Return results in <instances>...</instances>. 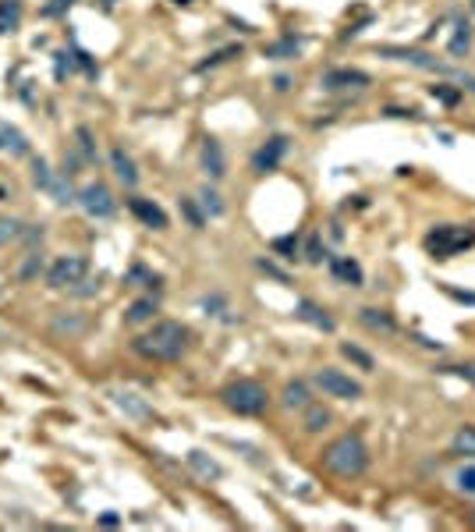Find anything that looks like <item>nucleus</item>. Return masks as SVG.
Wrapping results in <instances>:
<instances>
[{
    "label": "nucleus",
    "instance_id": "26",
    "mask_svg": "<svg viewBox=\"0 0 475 532\" xmlns=\"http://www.w3.org/2000/svg\"><path fill=\"white\" fill-rule=\"evenodd\" d=\"M341 352H344V359H351L358 369H365V373H373V369H376V359H373L369 352H362L358 345H341Z\"/></svg>",
    "mask_w": 475,
    "mask_h": 532
},
{
    "label": "nucleus",
    "instance_id": "5",
    "mask_svg": "<svg viewBox=\"0 0 475 532\" xmlns=\"http://www.w3.org/2000/svg\"><path fill=\"white\" fill-rule=\"evenodd\" d=\"M312 383H316L327 398H341V401H355V398H362V383H358V380H351V376H348V373H341V369H330V366L316 369Z\"/></svg>",
    "mask_w": 475,
    "mask_h": 532
},
{
    "label": "nucleus",
    "instance_id": "29",
    "mask_svg": "<svg viewBox=\"0 0 475 532\" xmlns=\"http://www.w3.org/2000/svg\"><path fill=\"white\" fill-rule=\"evenodd\" d=\"M454 486L461 490V493H468V497H475V465H464L457 475H454Z\"/></svg>",
    "mask_w": 475,
    "mask_h": 532
},
{
    "label": "nucleus",
    "instance_id": "14",
    "mask_svg": "<svg viewBox=\"0 0 475 532\" xmlns=\"http://www.w3.org/2000/svg\"><path fill=\"white\" fill-rule=\"evenodd\" d=\"M295 316L298 320H305V323H312V327H319V330H334V320L327 316V309H319L316 302H309V299H302L298 306H295Z\"/></svg>",
    "mask_w": 475,
    "mask_h": 532
},
{
    "label": "nucleus",
    "instance_id": "15",
    "mask_svg": "<svg viewBox=\"0 0 475 532\" xmlns=\"http://www.w3.org/2000/svg\"><path fill=\"white\" fill-rule=\"evenodd\" d=\"M110 163H114V174H117V178H121V181H124L128 188H131V185L139 181V170H135V160H131V156H128L124 149H114V153H110Z\"/></svg>",
    "mask_w": 475,
    "mask_h": 532
},
{
    "label": "nucleus",
    "instance_id": "18",
    "mask_svg": "<svg viewBox=\"0 0 475 532\" xmlns=\"http://www.w3.org/2000/svg\"><path fill=\"white\" fill-rule=\"evenodd\" d=\"M358 320H362L369 330L394 334V320H390V313H383V309H362V313H358Z\"/></svg>",
    "mask_w": 475,
    "mask_h": 532
},
{
    "label": "nucleus",
    "instance_id": "21",
    "mask_svg": "<svg viewBox=\"0 0 475 532\" xmlns=\"http://www.w3.org/2000/svg\"><path fill=\"white\" fill-rule=\"evenodd\" d=\"M153 316H156V302H153V299H139V302L128 306L124 323H146V320H153Z\"/></svg>",
    "mask_w": 475,
    "mask_h": 532
},
{
    "label": "nucleus",
    "instance_id": "22",
    "mask_svg": "<svg viewBox=\"0 0 475 532\" xmlns=\"http://www.w3.org/2000/svg\"><path fill=\"white\" fill-rule=\"evenodd\" d=\"M454 454H461V458H475V426H461L457 433H454Z\"/></svg>",
    "mask_w": 475,
    "mask_h": 532
},
{
    "label": "nucleus",
    "instance_id": "39",
    "mask_svg": "<svg viewBox=\"0 0 475 532\" xmlns=\"http://www.w3.org/2000/svg\"><path fill=\"white\" fill-rule=\"evenodd\" d=\"M305 259H309V262H319V259H323V245H319V234H312V238H309V252H305Z\"/></svg>",
    "mask_w": 475,
    "mask_h": 532
},
{
    "label": "nucleus",
    "instance_id": "31",
    "mask_svg": "<svg viewBox=\"0 0 475 532\" xmlns=\"http://www.w3.org/2000/svg\"><path fill=\"white\" fill-rule=\"evenodd\" d=\"M230 57H242V47H223V50H216L209 61H202V64H199V71H206V68H216V64H223V61H230Z\"/></svg>",
    "mask_w": 475,
    "mask_h": 532
},
{
    "label": "nucleus",
    "instance_id": "24",
    "mask_svg": "<svg viewBox=\"0 0 475 532\" xmlns=\"http://www.w3.org/2000/svg\"><path fill=\"white\" fill-rule=\"evenodd\" d=\"M454 29H457V33L450 36V54L461 57V54H468V47H471V29H468V22H457Z\"/></svg>",
    "mask_w": 475,
    "mask_h": 532
},
{
    "label": "nucleus",
    "instance_id": "17",
    "mask_svg": "<svg viewBox=\"0 0 475 532\" xmlns=\"http://www.w3.org/2000/svg\"><path fill=\"white\" fill-rule=\"evenodd\" d=\"M47 192L54 195V202H61V206H68V202H78V195L71 192V181H68V174H61V178H54L50 174V181H47Z\"/></svg>",
    "mask_w": 475,
    "mask_h": 532
},
{
    "label": "nucleus",
    "instance_id": "42",
    "mask_svg": "<svg viewBox=\"0 0 475 532\" xmlns=\"http://www.w3.org/2000/svg\"><path fill=\"white\" fill-rule=\"evenodd\" d=\"M36 270H40V255H33V259H29V262H25V266H22V277H25V281H29V277H33V274H36Z\"/></svg>",
    "mask_w": 475,
    "mask_h": 532
},
{
    "label": "nucleus",
    "instance_id": "10",
    "mask_svg": "<svg viewBox=\"0 0 475 532\" xmlns=\"http://www.w3.org/2000/svg\"><path fill=\"white\" fill-rule=\"evenodd\" d=\"M128 209H131L146 227H153V231H163V227H167V213H163L153 199H139V195H135V199H128Z\"/></svg>",
    "mask_w": 475,
    "mask_h": 532
},
{
    "label": "nucleus",
    "instance_id": "40",
    "mask_svg": "<svg viewBox=\"0 0 475 532\" xmlns=\"http://www.w3.org/2000/svg\"><path fill=\"white\" fill-rule=\"evenodd\" d=\"M202 309H206V316H220V309H223V299H220V295H213V299H202Z\"/></svg>",
    "mask_w": 475,
    "mask_h": 532
},
{
    "label": "nucleus",
    "instance_id": "45",
    "mask_svg": "<svg viewBox=\"0 0 475 532\" xmlns=\"http://www.w3.org/2000/svg\"><path fill=\"white\" fill-rule=\"evenodd\" d=\"M274 86H277V89H281V93H284V89H288V86H291V79H288V75H281V79H277V82H274Z\"/></svg>",
    "mask_w": 475,
    "mask_h": 532
},
{
    "label": "nucleus",
    "instance_id": "35",
    "mask_svg": "<svg viewBox=\"0 0 475 532\" xmlns=\"http://www.w3.org/2000/svg\"><path fill=\"white\" fill-rule=\"evenodd\" d=\"M274 248H277V252H284V259H295V252H298V238H295V234L277 238V241H274Z\"/></svg>",
    "mask_w": 475,
    "mask_h": 532
},
{
    "label": "nucleus",
    "instance_id": "3",
    "mask_svg": "<svg viewBox=\"0 0 475 532\" xmlns=\"http://www.w3.org/2000/svg\"><path fill=\"white\" fill-rule=\"evenodd\" d=\"M220 398H223V405H227L230 412H238V415H263L266 405H270V394H266V387H263L259 380H238V383L223 387Z\"/></svg>",
    "mask_w": 475,
    "mask_h": 532
},
{
    "label": "nucleus",
    "instance_id": "33",
    "mask_svg": "<svg viewBox=\"0 0 475 532\" xmlns=\"http://www.w3.org/2000/svg\"><path fill=\"white\" fill-rule=\"evenodd\" d=\"M22 234V224L18 220H11V216H0V245L4 241H11V238H18Z\"/></svg>",
    "mask_w": 475,
    "mask_h": 532
},
{
    "label": "nucleus",
    "instance_id": "41",
    "mask_svg": "<svg viewBox=\"0 0 475 532\" xmlns=\"http://www.w3.org/2000/svg\"><path fill=\"white\" fill-rule=\"evenodd\" d=\"M68 4H71V0H54V4H47V8H43V15H47V18H50V15H61Z\"/></svg>",
    "mask_w": 475,
    "mask_h": 532
},
{
    "label": "nucleus",
    "instance_id": "4",
    "mask_svg": "<svg viewBox=\"0 0 475 532\" xmlns=\"http://www.w3.org/2000/svg\"><path fill=\"white\" fill-rule=\"evenodd\" d=\"M475 245V231H464V227H454V224H443L436 231H429L426 238V248L436 255V259H450L454 252Z\"/></svg>",
    "mask_w": 475,
    "mask_h": 532
},
{
    "label": "nucleus",
    "instance_id": "37",
    "mask_svg": "<svg viewBox=\"0 0 475 532\" xmlns=\"http://www.w3.org/2000/svg\"><path fill=\"white\" fill-rule=\"evenodd\" d=\"M181 209H184V216L192 220V227H202V213L195 209V202H192V199H181Z\"/></svg>",
    "mask_w": 475,
    "mask_h": 532
},
{
    "label": "nucleus",
    "instance_id": "44",
    "mask_svg": "<svg viewBox=\"0 0 475 532\" xmlns=\"http://www.w3.org/2000/svg\"><path fill=\"white\" fill-rule=\"evenodd\" d=\"M450 373H457L464 380H475V366H450Z\"/></svg>",
    "mask_w": 475,
    "mask_h": 532
},
{
    "label": "nucleus",
    "instance_id": "23",
    "mask_svg": "<svg viewBox=\"0 0 475 532\" xmlns=\"http://www.w3.org/2000/svg\"><path fill=\"white\" fill-rule=\"evenodd\" d=\"M327 426H330V412L319 408V405H309V408H305V429H309V433H323Z\"/></svg>",
    "mask_w": 475,
    "mask_h": 532
},
{
    "label": "nucleus",
    "instance_id": "30",
    "mask_svg": "<svg viewBox=\"0 0 475 532\" xmlns=\"http://www.w3.org/2000/svg\"><path fill=\"white\" fill-rule=\"evenodd\" d=\"M199 202H202V209H206L209 216H220V213H223V202H220V195H216L213 188H202V192H199Z\"/></svg>",
    "mask_w": 475,
    "mask_h": 532
},
{
    "label": "nucleus",
    "instance_id": "20",
    "mask_svg": "<svg viewBox=\"0 0 475 532\" xmlns=\"http://www.w3.org/2000/svg\"><path fill=\"white\" fill-rule=\"evenodd\" d=\"M22 18V0H0V33H11Z\"/></svg>",
    "mask_w": 475,
    "mask_h": 532
},
{
    "label": "nucleus",
    "instance_id": "7",
    "mask_svg": "<svg viewBox=\"0 0 475 532\" xmlns=\"http://www.w3.org/2000/svg\"><path fill=\"white\" fill-rule=\"evenodd\" d=\"M78 206H82L89 216H96V220H107V216H114V209H117V202H114V195H110L107 185H86V188L78 192Z\"/></svg>",
    "mask_w": 475,
    "mask_h": 532
},
{
    "label": "nucleus",
    "instance_id": "8",
    "mask_svg": "<svg viewBox=\"0 0 475 532\" xmlns=\"http://www.w3.org/2000/svg\"><path fill=\"white\" fill-rule=\"evenodd\" d=\"M284 153H288V135H274V139H266V146L252 156V170H256V174H270V170H277V163L284 160Z\"/></svg>",
    "mask_w": 475,
    "mask_h": 532
},
{
    "label": "nucleus",
    "instance_id": "1",
    "mask_svg": "<svg viewBox=\"0 0 475 532\" xmlns=\"http://www.w3.org/2000/svg\"><path fill=\"white\" fill-rule=\"evenodd\" d=\"M188 341H192L188 327H181V323H174V320H163V323H156L149 334L135 337L131 348H135L142 359H153V362H174V359H181V355L188 352Z\"/></svg>",
    "mask_w": 475,
    "mask_h": 532
},
{
    "label": "nucleus",
    "instance_id": "27",
    "mask_svg": "<svg viewBox=\"0 0 475 532\" xmlns=\"http://www.w3.org/2000/svg\"><path fill=\"white\" fill-rule=\"evenodd\" d=\"M188 465H192L199 475H206V479H216V475H220V465H216V461H209L202 451H192V454H188Z\"/></svg>",
    "mask_w": 475,
    "mask_h": 532
},
{
    "label": "nucleus",
    "instance_id": "43",
    "mask_svg": "<svg viewBox=\"0 0 475 532\" xmlns=\"http://www.w3.org/2000/svg\"><path fill=\"white\" fill-rule=\"evenodd\" d=\"M259 266H263V270H266V274H270V277H277V281H281V284H284V281H288V274H281V270H277V266H274V262H266V259H263V262H259Z\"/></svg>",
    "mask_w": 475,
    "mask_h": 532
},
{
    "label": "nucleus",
    "instance_id": "2",
    "mask_svg": "<svg viewBox=\"0 0 475 532\" xmlns=\"http://www.w3.org/2000/svg\"><path fill=\"white\" fill-rule=\"evenodd\" d=\"M323 468L341 479H358L369 468V447L358 433H344L323 447Z\"/></svg>",
    "mask_w": 475,
    "mask_h": 532
},
{
    "label": "nucleus",
    "instance_id": "28",
    "mask_svg": "<svg viewBox=\"0 0 475 532\" xmlns=\"http://www.w3.org/2000/svg\"><path fill=\"white\" fill-rule=\"evenodd\" d=\"M114 398H117V405H121L124 412H131L135 419H149V415H153V412L139 401V394H114Z\"/></svg>",
    "mask_w": 475,
    "mask_h": 532
},
{
    "label": "nucleus",
    "instance_id": "11",
    "mask_svg": "<svg viewBox=\"0 0 475 532\" xmlns=\"http://www.w3.org/2000/svg\"><path fill=\"white\" fill-rule=\"evenodd\" d=\"M380 54H383V57H394V61H408V64H415V68H436V71H440V61H436L433 54H426V50H404V47H383Z\"/></svg>",
    "mask_w": 475,
    "mask_h": 532
},
{
    "label": "nucleus",
    "instance_id": "47",
    "mask_svg": "<svg viewBox=\"0 0 475 532\" xmlns=\"http://www.w3.org/2000/svg\"><path fill=\"white\" fill-rule=\"evenodd\" d=\"M0 341H4V330H0Z\"/></svg>",
    "mask_w": 475,
    "mask_h": 532
},
{
    "label": "nucleus",
    "instance_id": "25",
    "mask_svg": "<svg viewBox=\"0 0 475 532\" xmlns=\"http://www.w3.org/2000/svg\"><path fill=\"white\" fill-rule=\"evenodd\" d=\"M298 50H302V43L288 36V40H281V43H270V47H266V57H274V61H288V57H295Z\"/></svg>",
    "mask_w": 475,
    "mask_h": 532
},
{
    "label": "nucleus",
    "instance_id": "12",
    "mask_svg": "<svg viewBox=\"0 0 475 532\" xmlns=\"http://www.w3.org/2000/svg\"><path fill=\"white\" fill-rule=\"evenodd\" d=\"M202 167H206V174H209L213 181L227 174V163H223V149H220V142H216V139H206V142H202Z\"/></svg>",
    "mask_w": 475,
    "mask_h": 532
},
{
    "label": "nucleus",
    "instance_id": "48",
    "mask_svg": "<svg viewBox=\"0 0 475 532\" xmlns=\"http://www.w3.org/2000/svg\"><path fill=\"white\" fill-rule=\"evenodd\" d=\"M471 4H475V0H471Z\"/></svg>",
    "mask_w": 475,
    "mask_h": 532
},
{
    "label": "nucleus",
    "instance_id": "46",
    "mask_svg": "<svg viewBox=\"0 0 475 532\" xmlns=\"http://www.w3.org/2000/svg\"><path fill=\"white\" fill-rule=\"evenodd\" d=\"M103 4H114V0H103Z\"/></svg>",
    "mask_w": 475,
    "mask_h": 532
},
{
    "label": "nucleus",
    "instance_id": "34",
    "mask_svg": "<svg viewBox=\"0 0 475 532\" xmlns=\"http://www.w3.org/2000/svg\"><path fill=\"white\" fill-rule=\"evenodd\" d=\"M429 93H433V100H440V103H447V107H454V103L461 100V93L450 89V86H433Z\"/></svg>",
    "mask_w": 475,
    "mask_h": 532
},
{
    "label": "nucleus",
    "instance_id": "16",
    "mask_svg": "<svg viewBox=\"0 0 475 532\" xmlns=\"http://www.w3.org/2000/svg\"><path fill=\"white\" fill-rule=\"evenodd\" d=\"M0 149H8V153L22 156V153L29 149V142H25V135H22L18 128H11V125L0 121Z\"/></svg>",
    "mask_w": 475,
    "mask_h": 532
},
{
    "label": "nucleus",
    "instance_id": "13",
    "mask_svg": "<svg viewBox=\"0 0 475 532\" xmlns=\"http://www.w3.org/2000/svg\"><path fill=\"white\" fill-rule=\"evenodd\" d=\"M330 274H334L337 281L351 284V288H358V284H362V266H358L351 255H337V259H330Z\"/></svg>",
    "mask_w": 475,
    "mask_h": 532
},
{
    "label": "nucleus",
    "instance_id": "6",
    "mask_svg": "<svg viewBox=\"0 0 475 532\" xmlns=\"http://www.w3.org/2000/svg\"><path fill=\"white\" fill-rule=\"evenodd\" d=\"M89 274V259L86 255H61L50 270H47V284L50 288H75L82 284Z\"/></svg>",
    "mask_w": 475,
    "mask_h": 532
},
{
    "label": "nucleus",
    "instance_id": "9",
    "mask_svg": "<svg viewBox=\"0 0 475 532\" xmlns=\"http://www.w3.org/2000/svg\"><path fill=\"white\" fill-rule=\"evenodd\" d=\"M365 86H369V75L355 68H334L323 75V89H365Z\"/></svg>",
    "mask_w": 475,
    "mask_h": 532
},
{
    "label": "nucleus",
    "instance_id": "38",
    "mask_svg": "<svg viewBox=\"0 0 475 532\" xmlns=\"http://www.w3.org/2000/svg\"><path fill=\"white\" fill-rule=\"evenodd\" d=\"M33 170H36V174H33V178H36V185H40V188H47V181H50V167H47V160H36V167H33Z\"/></svg>",
    "mask_w": 475,
    "mask_h": 532
},
{
    "label": "nucleus",
    "instance_id": "36",
    "mask_svg": "<svg viewBox=\"0 0 475 532\" xmlns=\"http://www.w3.org/2000/svg\"><path fill=\"white\" fill-rule=\"evenodd\" d=\"M78 142H82V153H86V160L93 163V160H96V146H93V135H89V128H78Z\"/></svg>",
    "mask_w": 475,
    "mask_h": 532
},
{
    "label": "nucleus",
    "instance_id": "19",
    "mask_svg": "<svg viewBox=\"0 0 475 532\" xmlns=\"http://www.w3.org/2000/svg\"><path fill=\"white\" fill-rule=\"evenodd\" d=\"M309 405H312V401H309V387H305L302 380H295V383L284 387V408H291V412L302 408V412H305Z\"/></svg>",
    "mask_w": 475,
    "mask_h": 532
},
{
    "label": "nucleus",
    "instance_id": "32",
    "mask_svg": "<svg viewBox=\"0 0 475 532\" xmlns=\"http://www.w3.org/2000/svg\"><path fill=\"white\" fill-rule=\"evenodd\" d=\"M128 281H142V288H160V277H156V274H149L146 266H131Z\"/></svg>",
    "mask_w": 475,
    "mask_h": 532
}]
</instances>
